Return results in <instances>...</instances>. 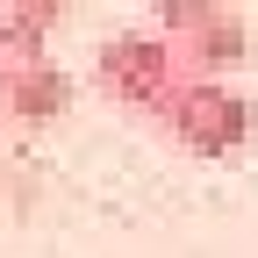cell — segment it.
Here are the masks:
<instances>
[{"instance_id": "2", "label": "cell", "mask_w": 258, "mask_h": 258, "mask_svg": "<svg viewBox=\"0 0 258 258\" xmlns=\"http://www.w3.org/2000/svg\"><path fill=\"white\" fill-rule=\"evenodd\" d=\"M158 36H165L179 79H230L244 50H251V29L230 8H208V0H165L158 8Z\"/></svg>"}, {"instance_id": "5", "label": "cell", "mask_w": 258, "mask_h": 258, "mask_svg": "<svg viewBox=\"0 0 258 258\" xmlns=\"http://www.w3.org/2000/svg\"><path fill=\"white\" fill-rule=\"evenodd\" d=\"M50 29H57V8H43V0L0 8V64H43L50 57Z\"/></svg>"}, {"instance_id": "3", "label": "cell", "mask_w": 258, "mask_h": 258, "mask_svg": "<svg viewBox=\"0 0 258 258\" xmlns=\"http://www.w3.org/2000/svg\"><path fill=\"white\" fill-rule=\"evenodd\" d=\"M93 79H101L108 101L151 115V108L172 93L179 64H172V50H165V36H158V29H115V36L93 50Z\"/></svg>"}, {"instance_id": "4", "label": "cell", "mask_w": 258, "mask_h": 258, "mask_svg": "<svg viewBox=\"0 0 258 258\" xmlns=\"http://www.w3.org/2000/svg\"><path fill=\"white\" fill-rule=\"evenodd\" d=\"M72 108V72L57 57L43 64H0V115L22 122V129H43V122H64Z\"/></svg>"}, {"instance_id": "1", "label": "cell", "mask_w": 258, "mask_h": 258, "mask_svg": "<svg viewBox=\"0 0 258 258\" xmlns=\"http://www.w3.org/2000/svg\"><path fill=\"white\" fill-rule=\"evenodd\" d=\"M151 115H158V129H165L172 144H186L194 158H230V151L251 144V129H258L251 93H237L230 79H172V93H165Z\"/></svg>"}]
</instances>
